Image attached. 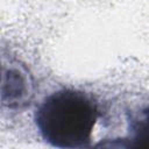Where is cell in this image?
<instances>
[{
	"label": "cell",
	"mask_w": 149,
	"mask_h": 149,
	"mask_svg": "<svg viewBox=\"0 0 149 149\" xmlns=\"http://www.w3.org/2000/svg\"><path fill=\"white\" fill-rule=\"evenodd\" d=\"M99 116L97 102L86 92L61 88L43 99L34 114L44 142L61 149L90 148Z\"/></svg>",
	"instance_id": "cell-1"
},
{
	"label": "cell",
	"mask_w": 149,
	"mask_h": 149,
	"mask_svg": "<svg viewBox=\"0 0 149 149\" xmlns=\"http://www.w3.org/2000/svg\"><path fill=\"white\" fill-rule=\"evenodd\" d=\"M106 147L149 148V104L128 116V136Z\"/></svg>",
	"instance_id": "cell-2"
}]
</instances>
